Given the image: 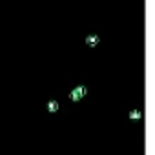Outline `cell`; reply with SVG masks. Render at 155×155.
I'll use <instances>...</instances> for the list:
<instances>
[{
	"label": "cell",
	"mask_w": 155,
	"mask_h": 155,
	"mask_svg": "<svg viewBox=\"0 0 155 155\" xmlns=\"http://www.w3.org/2000/svg\"><path fill=\"white\" fill-rule=\"evenodd\" d=\"M130 117H131V119H140V111H139V110L131 111V113H130Z\"/></svg>",
	"instance_id": "cell-1"
},
{
	"label": "cell",
	"mask_w": 155,
	"mask_h": 155,
	"mask_svg": "<svg viewBox=\"0 0 155 155\" xmlns=\"http://www.w3.org/2000/svg\"><path fill=\"white\" fill-rule=\"evenodd\" d=\"M97 40H98L97 37H90V39H88V42H90L91 46H93V44H97Z\"/></svg>",
	"instance_id": "cell-2"
},
{
	"label": "cell",
	"mask_w": 155,
	"mask_h": 155,
	"mask_svg": "<svg viewBox=\"0 0 155 155\" xmlns=\"http://www.w3.org/2000/svg\"><path fill=\"white\" fill-rule=\"evenodd\" d=\"M57 110V102H49V111H55Z\"/></svg>",
	"instance_id": "cell-3"
}]
</instances>
